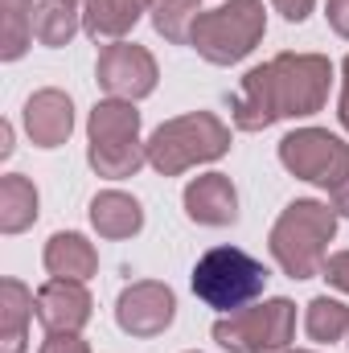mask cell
I'll list each match as a JSON object with an SVG mask.
<instances>
[{
  "label": "cell",
  "mask_w": 349,
  "mask_h": 353,
  "mask_svg": "<svg viewBox=\"0 0 349 353\" xmlns=\"http://www.w3.org/2000/svg\"><path fill=\"white\" fill-rule=\"evenodd\" d=\"M333 62L325 54H275L251 66L235 90L230 119L239 132H267L279 119H308L329 103Z\"/></svg>",
  "instance_id": "obj_1"
},
{
  "label": "cell",
  "mask_w": 349,
  "mask_h": 353,
  "mask_svg": "<svg viewBox=\"0 0 349 353\" xmlns=\"http://www.w3.org/2000/svg\"><path fill=\"white\" fill-rule=\"evenodd\" d=\"M333 239H337V210L317 197H296L275 218L267 247L288 279H312L321 275V267L329 259Z\"/></svg>",
  "instance_id": "obj_2"
},
{
  "label": "cell",
  "mask_w": 349,
  "mask_h": 353,
  "mask_svg": "<svg viewBox=\"0 0 349 353\" xmlns=\"http://www.w3.org/2000/svg\"><path fill=\"white\" fill-rule=\"evenodd\" d=\"M148 165L161 176H181L197 165H214L230 152V128L214 111H189L165 119L148 140Z\"/></svg>",
  "instance_id": "obj_3"
},
{
  "label": "cell",
  "mask_w": 349,
  "mask_h": 353,
  "mask_svg": "<svg viewBox=\"0 0 349 353\" xmlns=\"http://www.w3.org/2000/svg\"><path fill=\"white\" fill-rule=\"evenodd\" d=\"M189 288H193V296L206 308H214L218 316H226V312H239V308L255 304L263 296L267 267L255 255H247L243 247H210L193 263Z\"/></svg>",
  "instance_id": "obj_4"
},
{
  "label": "cell",
  "mask_w": 349,
  "mask_h": 353,
  "mask_svg": "<svg viewBox=\"0 0 349 353\" xmlns=\"http://www.w3.org/2000/svg\"><path fill=\"white\" fill-rule=\"evenodd\" d=\"M267 33V8L263 0H226L218 8H206L193 25L189 46L210 66H235L243 62Z\"/></svg>",
  "instance_id": "obj_5"
},
{
  "label": "cell",
  "mask_w": 349,
  "mask_h": 353,
  "mask_svg": "<svg viewBox=\"0 0 349 353\" xmlns=\"http://www.w3.org/2000/svg\"><path fill=\"white\" fill-rule=\"evenodd\" d=\"M210 337L226 353H283L296 341V304L288 296L255 300L214 321Z\"/></svg>",
  "instance_id": "obj_6"
},
{
  "label": "cell",
  "mask_w": 349,
  "mask_h": 353,
  "mask_svg": "<svg viewBox=\"0 0 349 353\" xmlns=\"http://www.w3.org/2000/svg\"><path fill=\"white\" fill-rule=\"evenodd\" d=\"M279 165L296 181L333 189L349 176V144L329 128H296L279 140Z\"/></svg>",
  "instance_id": "obj_7"
},
{
  "label": "cell",
  "mask_w": 349,
  "mask_h": 353,
  "mask_svg": "<svg viewBox=\"0 0 349 353\" xmlns=\"http://www.w3.org/2000/svg\"><path fill=\"white\" fill-rule=\"evenodd\" d=\"M94 79H99V87L107 90V99L140 103V99H148L157 90L161 66H157V58L144 46H136V41H111V46L99 50Z\"/></svg>",
  "instance_id": "obj_8"
},
{
  "label": "cell",
  "mask_w": 349,
  "mask_h": 353,
  "mask_svg": "<svg viewBox=\"0 0 349 353\" xmlns=\"http://www.w3.org/2000/svg\"><path fill=\"white\" fill-rule=\"evenodd\" d=\"M173 321H177V296L161 279H136L115 300V325L128 337H140V341L161 337Z\"/></svg>",
  "instance_id": "obj_9"
},
{
  "label": "cell",
  "mask_w": 349,
  "mask_h": 353,
  "mask_svg": "<svg viewBox=\"0 0 349 353\" xmlns=\"http://www.w3.org/2000/svg\"><path fill=\"white\" fill-rule=\"evenodd\" d=\"M94 316L87 283L74 279H46L37 288V325L46 333H83Z\"/></svg>",
  "instance_id": "obj_10"
},
{
  "label": "cell",
  "mask_w": 349,
  "mask_h": 353,
  "mask_svg": "<svg viewBox=\"0 0 349 353\" xmlns=\"http://www.w3.org/2000/svg\"><path fill=\"white\" fill-rule=\"evenodd\" d=\"M21 123H25V136H29L33 148H62L70 140V132H74V103L58 87L33 90L25 99Z\"/></svg>",
  "instance_id": "obj_11"
},
{
  "label": "cell",
  "mask_w": 349,
  "mask_h": 353,
  "mask_svg": "<svg viewBox=\"0 0 349 353\" xmlns=\"http://www.w3.org/2000/svg\"><path fill=\"white\" fill-rule=\"evenodd\" d=\"M185 214L197 226H235L239 222V189L226 173H201L185 185Z\"/></svg>",
  "instance_id": "obj_12"
},
{
  "label": "cell",
  "mask_w": 349,
  "mask_h": 353,
  "mask_svg": "<svg viewBox=\"0 0 349 353\" xmlns=\"http://www.w3.org/2000/svg\"><path fill=\"white\" fill-rule=\"evenodd\" d=\"M87 148H136L140 140V111L128 99H99L87 115Z\"/></svg>",
  "instance_id": "obj_13"
},
{
  "label": "cell",
  "mask_w": 349,
  "mask_h": 353,
  "mask_svg": "<svg viewBox=\"0 0 349 353\" xmlns=\"http://www.w3.org/2000/svg\"><path fill=\"white\" fill-rule=\"evenodd\" d=\"M90 226L99 239H136L144 230V205L123 189H103L90 197Z\"/></svg>",
  "instance_id": "obj_14"
},
{
  "label": "cell",
  "mask_w": 349,
  "mask_h": 353,
  "mask_svg": "<svg viewBox=\"0 0 349 353\" xmlns=\"http://www.w3.org/2000/svg\"><path fill=\"white\" fill-rule=\"evenodd\" d=\"M41 263L50 271V279H74V283H87L90 275L99 271V251L87 234L79 230H58L50 243H46V255Z\"/></svg>",
  "instance_id": "obj_15"
},
{
  "label": "cell",
  "mask_w": 349,
  "mask_h": 353,
  "mask_svg": "<svg viewBox=\"0 0 349 353\" xmlns=\"http://www.w3.org/2000/svg\"><path fill=\"white\" fill-rule=\"evenodd\" d=\"M152 8V0H87L83 4V33L90 41H123L136 21Z\"/></svg>",
  "instance_id": "obj_16"
},
{
  "label": "cell",
  "mask_w": 349,
  "mask_h": 353,
  "mask_svg": "<svg viewBox=\"0 0 349 353\" xmlns=\"http://www.w3.org/2000/svg\"><path fill=\"white\" fill-rule=\"evenodd\" d=\"M33 316H37V292H29L21 279H0V353H25Z\"/></svg>",
  "instance_id": "obj_17"
},
{
  "label": "cell",
  "mask_w": 349,
  "mask_h": 353,
  "mask_svg": "<svg viewBox=\"0 0 349 353\" xmlns=\"http://www.w3.org/2000/svg\"><path fill=\"white\" fill-rule=\"evenodd\" d=\"M83 29V8L70 0H37L33 8V41L46 50H62L74 41V33Z\"/></svg>",
  "instance_id": "obj_18"
},
{
  "label": "cell",
  "mask_w": 349,
  "mask_h": 353,
  "mask_svg": "<svg viewBox=\"0 0 349 353\" xmlns=\"http://www.w3.org/2000/svg\"><path fill=\"white\" fill-rule=\"evenodd\" d=\"M37 222V185L21 173L0 176V234H21Z\"/></svg>",
  "instance_id": "obj_19"
},
{
  "label": "cell",
  "mask_w": 349,
  "mask_h": 353,
  "mask_svg": "<svg viewBox=\"0 0 349 353\" xmlns=\"http://www.w3.org/2000/svg\"><path fill=\"white\" fill-rule=\"evenodd\" d=\"M33 8L37 0H0V58L17 62L33 46Z\"/></svg>",
  "instance_id": "obj_20"
},
{
  "label": "cell",
  "mask_w": 349,
  "mask_h": 353,
  "mask_svg": "<svg viewBox=\"0 0 349 353\" xmlns=\"http://www.w3.org/2000/svg\"><path fill=\"white\" fill-rule=\"evenodd\" d=\"M304 333H308L317 345L346 341L349 337V304L333 300V296H317V300H308V308H304Z\"/></svg>",
  "instance_id": "obj_21"
},
{
  "label": "cell",
  "mask_w": 349,
  "mask_h": 353,
  "mask_svg": "<svg viewBox=\"0 0 349 353\" xmlns=\"http://www.w3.org/2000/svg\"><path fill=\"white\" fill-rule=\"evenodd\" d=\"M148 17H152V29H157L165 41L189 46L193 25H197V17H201V0H152Z\"/></svg>",
  "instance_id": "obj_22"
},
{
  "label": "cell",
  "mask_w": 349,
  "mask_h": 353,
  "mask_svg": "<svg viewBox=\"0 0 349 353\" xmlns=\"http://www.w3.org/2000/svg\"><path fill=\"white\" fill-rule=\"evenodd\" d=\"M87 165L107 181H123V176H136L148 165V148L136 144V148H87Z\"/></svg>",
  "instance_id": "obj_23"
},
{
  "label": "cell",
  "mask_w": 349,
  "mask_h": 353,
  "mask_svg": "<svg viewBox=\"0 0 349 353\" xmlns=\"http://www.w3.org/2000/svg\"><path fill=\"white\" fill-rule=\"evenodd\" d=\"M321 279L329 283V288H337V292H346L349 296V251H333L325 267H321Z\"/></svg>",
  "instance_id": "obj_24"
},
{
  "label": "cell",
  "mask_w": 349,
  "mask_h": 353,
  "mask_svg": "<svg viewBox=\"0 0 349 353\" xmlns=\"http://www.w3.org/2000/svg\"><path fill=\"white\" fill-rule=\"evenodd\" d=\"M37 353H90V345L83 341V333H46Z\"/></svg>",
  "instance_id": "obj_25"
},
{
  "label": "cell",
  "mask_w": 349,
  "mask_h": 353,
  "mask_svg": "<svg viewBox=\"0 0 349 353\" xmlns=\"http://www.w3.org/2000/svg\"><path fill=\"white\" fill-rule=\"evenodd\" d=\"M325 17H329V29L349 41V0H329L325 4Z\"/></svg>",
  "instance_id": "obj_26"
},
{
  "label": "cell",
  "mask_w": 349,
  "mask_h": 353,
  "mask_svg": "<svg viewBox=\"0 0 349 353\" xmlns=\"http://www.w3.org/2000/svg\"><path fill=\"white\" fill-rule=\"evenodd\" d=\"M275 4V12L283 17V21H292V25H300L312 8H317V0H271Z\"/></svg>",
  "instance_id": "obj_27"
},
{
  "label": "cell",
  "mask_w": 349,
  "mask_h": 353,
  "mask_svg": "<svg viewBox=\"0 0 349 353\" xmlns=\"http://www.w3.org/2000/svg\"><path fill=\"white\" fill-rule=\"evenodd\" d=\"M337 119H341V128L349 132V54H346V62H341V99H337Z\"/></svg>",
  "instance_id": "obj_28"
},
{
  "label": "cell",
  "mask_w": 349,
  "mask_h": 353,
  "mask_svg": "<svg viewBox=\"0 0 349 353\" xmlns=\"http://www.w3.org/2000/svg\"><path fill=\"white\" fill-rule=\"evenodd\" d=\"M329 205L337 210V218H349V176H346V181H337V185L329 189Z\"/></svg>",
  "instance_id": "obj_29"
},
{
  "label": "cell",
  "mask_w": 349,
  "mask_h": 353,
  "mask_svg": "<svg viewBox=\"0 0 349 353\" xmlns=\"http://www.w3.org/2000/svg\"><path fill=\"white\" fill-rule=\"evenodd\" d=\"M0 157H4V161L12 157V123H8V119L0 123Z\"/></svg>",
  "instance_id": "obj_30"
},
{
  "label": "cell",
  "mask_w": 349,
  "mask_h": 353,
  "mask_svg": "<svg viewBox=\"0 0 349 353\" xmlns=\"http://www.w3.org/2000/svg\"><path fill=\"white\" fill-rule=\"evenodd\" d=\"M283 353H317V350H283Z\"/></svg>",
  "instance_id": "obj_31"
},
{
  "label": "cell",
  "mask_w": 349,
  "mask_h": 353,
  "mask_svg": "<svg viewBox=\"0 0 349 353\" xmlns=\"http://www.w3.org/2000/svg\"><path fill=\"white\" fill-rule=\"evenodd\" d=\"M70 4H87V0H70Z\"/></svg>",
  "instance_id": "obj_32"
},
{
  "label": "cell",
  "mask_w": 349,
  "mask_h": 353,
  "mask_svg": "<svg viewBox=\"0 0 349 353\" xmlns=\"http://www.w3.org/2000/svg\"><path fill=\"white\" fill-rule=\"evenodd\" d=\"M189 353H197V350H189Z\"/></svg>",
  "instance_id": "obj_33"
}]
</instances>
